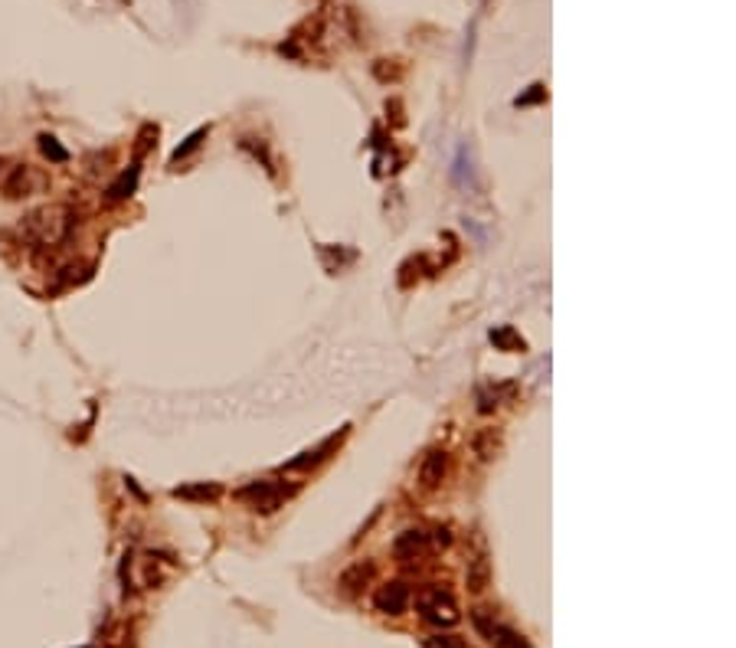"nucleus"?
I'll use <instances>...</instances> for the list:
<instances>
[{"label":"nucleus","mask_w":736,"mask_h":648,"mask_svg":"<svg viewBox=\"0 0 736 648\" xmlns=\"http://www.w3.org/2000/svg\"><path fill=\"white\" fill-rule=\"evenodd\" d=\"M491 341H498V344H510V347H518V351H524V341H520V337H514V331H498V335H491Z\"/></svg>","instance_id":"6ab92c4d"},{"label":"nucleus","mask_w":736,"mask_h":648,"mask_svg":"<svg viewBox=\"0 0 736 648\" xmlns=\"http://www.w3.org/2000/svg\"><path fill=\"white\" fill-rule=\"evenodd\" d=\"M295 488H282L275 485V482H269V478H262V482H252V485L239 488L236 498L239 501H249L252 511H259V514H272L275 508H282V501L288 495H292Z\"/></svg>","instance_id":"f03ea898"},{"label":"nucleus","mask_w":736,"mask_h":648,"mask_svg":"<svg viewBox=\"0 0 736 648\" xmlns=\"http://www.w3.org/2000/svg\"><path fill=\"white\" fill-rule=\"evenodd\" d=\"M370 576H373V563H354V567H347L344 573H341V590H344L347 596H357L364 586L370 583Z\"/></svg>","instance_id":"1a4fd4ad"},{"label":"nucleus","mask_w":736,"mask_h":648,"mask_svg":"<svg viewBox=\"0 0 736 648\" xmlns=\"http://www.w3.org/2000/svg\"><path fill=\"white\" fill-rule=\"evenodd\" d=\"M20 233L33 246H59L69 233V210L63 206H40L23 220Z\"/></svg>","instance_id":"f257e3e1"},{"label":"nucleus","mask_w":736,"mask_h":648,"mask_svg":"<svg viewBox=\"0 0 736 648\" xmlns=\"http://www.w3.org/2000/svg\"><path fill=\"white\" fill-rule=\"evenodd\" d=\"M177 498H217L219 488L217 485H196V488H177L173 491Z\"/></svg>","instance_id":"f3484780"},{"label":"nucleus","mask_w":736,"mask_h":648,"mask_svg":"<svg viewBox=\"0 0 736 648\" xmlns=\"http://www.w3.org/2000/svg\"><path fill=\"white\" fill-rule=\"evenodd\" d=\"M203 138H206V128L194 131V135H190V138H187V144H180V148H177V151L171 154V164L184 161L187 154H190V151H196V148H200V141H203Z\"/></svg>","instance_id":"2eb2a0df"},{"label":"nucleus","mask_w":736,"mask_h":648,"mask_svg":"<svg viewBox=\"0 0 736 648\" xmlns=\"http://www.w3.org/2000/svg\"><path fill=\"white\" fill-rule=\"evenodd\" d=\"M475 449H478V455H481V459H494V452H498V436H494V429L481 432V436H478V443H475Z\"/></svg>","instance_id":"4468645a"},{"label":"nucleus","mask_w":736,"mask_h":648,"mask_svg":"<svg viewBox=\"0 0 736 648\" xmlns=\"http://www.w3.org/2000/svg\"><path fill=\"white\" fill-rule=\"evenodd\" d=\"M393 553L402 563L419 560V557L429 553V534H423V530H402L400 537H396V544H393Z\"/></svg>","instance_id":"0eeeda50"},{"label":"nucleus","mask_w":736,"mask_h":648,"mask_svg":"<svg viewBox=\"0 0 736 648\" xmlns=\"http://www.w3.org/2000/svg\"><path fill=\"white\" fill-rule=\"evenodd\" d=\"M134 181H138V167H131V174H121V181L109 190L111 200H125L134 190Z\"/></svg>","instance_id":"ddd939ff"},{"label":"nucleus","mask_w":736,"mask_h":648,"mask_svg":"<svg viewBox=\"0 0 736 648\" xmlns=\"http://www.w3.org/2000/svg\"><path fill=\"white\" fill-rule=\"evenodd\" d=\"M543 98H547V89H543L540 82H537V86H531V92H527V96H518V98H514V105H518V108L537 105V102H543Z\"/></svg>","instance_id":"a211bd4d"},{"label":"nucleus","mask_w":736,"mask_h":648,"mask_svg":"<svg viewBox=\"0 0 736 648\" xmlns=\"http://www.w3.org/2000/svg\"><path fill=\"white\" fill-rule=\"evenodd\" d=\"M429 648H475V645H468V638L462 636H433L429 638Z\"/></svg>","instance_id":"dca6fc26"},{"label":"nucleus","mask_w":736,"mask_h":648,"mask_svg":"<svg viewBox=\"0 0 736 648\" xmlns=\"http://www.w3.org/2000/svg\"><path fill=\"white\" fill-rule=\"evenodd\" d=\"M373 606L387 616H402L406 606H410V586L406 583H387L380 586L377 596H373Z\"/></svg>","instance_id":"39448f33"},{"label":"nucleus","mask_w":736,"mask_h":648,"mask_svg":"<svg viewBox=\"0 0 736 648\" xmlns=\"http://www.w3.org/2000/svg\"><path fill=\"white\" fill-rule=\"evenodd\" d=\"M419 613H423L426 622L433 626H455L458 622V606L448 593L442 590H423L419 593Z\"/></svg>","instance_id":"7ed1b4c3"},{"label":"nucleus","mask_w":736,"mask_h":648,"mask_svg":"<svg viewBox=\"0 0 736 648\" xmlns=\"http://www.w3.org/2000/svg\"><path fill=\"white\" fill-rule=\"evenodd\" d=\"M452 544V530L448 528H435L433 530V547H448Z\"/></svg>","instance_id":"aec40b11"},{"label":"nucleus","mask_w":736,"mask_h":648,"mask_svg":"<svg viewBox=\"0 0 736 648\" xmlns=\"http://www.w3.org/2000/svg\"><path fill=\"white\" fill-rule=\"evenodd\" d=\"M40 148H43V154L50 158V161H56V164L69 161V151L59 148V141H56L53 135H40Z\"/></svg>","instance_id":"f8f14e48"},{"label":"nucleus","mask_w":736,"mask_h":648,"mask_svg":"<svg viewBox=\"0 0 736 648\" xmlns=\"http://www.w3.org/2000/svg\"><path fill=\"white\" fill-rule=\"evenodd\" d=\"M40 187H43V177L33 171V167L20 164V167H13V171L7 174V181H4V197H7V200H23V197L36 194Z\"/></svg>","instance_id":"20e7f679"},{"label":"nucleus","mask_w":736,"mask_h":648,"mask_svg":"<svg viewBox=\"0 0 736 648\" xmlns=\"http://www.w3.org/2000/svg\"><path fill=\"white\" fill-rule=\"evenodd\" d=\"M347 436V426L341 432H334V436H327L321 445H314V449H308V452H302L298 459H292L288 462V472H304V468H314V465H321L327 459V452H334V445L341 443Z\"/></svg>","instance_id":"6e6552de"},{"label":"nucleus","mask_w":736,"mask_h":648,"mask_svg":"<svg viewBox=\"0 0 736 648\" xmlns=\"http://www.w3.org/2000/svg\"><path fill=\"white\" fill-rule=\"evenodd\" d=\"M445 475H448V452L445 449H433L423 459V465H419V485L426 491H435L445 482Z\"/></svg>","instance_id":"423d86ee"},{"label":"nucleus","mask_w":736,"mask_h":648,"mask_svg":"<svg viewBox=\"0 0 736 648\" xmlns=\"http://www.w3.org/2000/svg\"><path fill=\"white\" fill-rule=\"evenodd\" d=\"M478 629H485L487 636H491V642L501 648H531L527 642H524V636H518V632H510V629L498 626V622H487L485 616H475Z\"/></svg>","instance_id":"9d476101"},{"label":"nucleus","mask_w":736,"mask_h":648,"mask_svg":"<svg viewBox=\"0 0 736 648\" xmlns=\"http://www.w3.org/2000/svg\"><path fill=\"white\" fill-rule=\"evenodd\" d=\"M465 583H468V590H472V593H485L487 586H491V563H487L485 553L468 563Z\"/></svg>","instance_id":"9b49d317"}]
</instances>
